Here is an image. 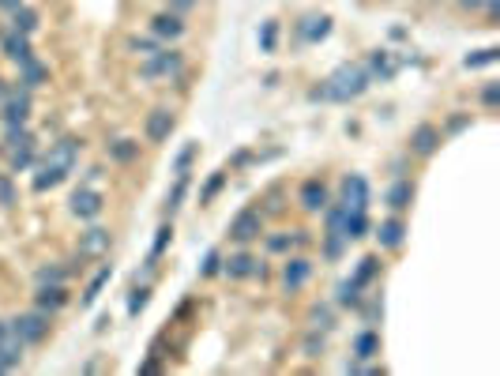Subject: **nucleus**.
Returning <instances> with one entry per match:
<instances>
[{
    "instance_id": "nucleus-1",
    "label": "nucleus",
    "mask_w": 500,
    "mask_h": 376,
    "mask_svg": "<svg viewBox=\"0 0 500 376\" xmlns=\"http://www.w3.org/2000/svg\"><path fill=\"white\" fill-rule=\"evenodd\" d=\"M368 72L365 68H357V64H342L339 72L331 75L323 87H316L312 91V98H331V102H350V98H357V94H365L368 91Z\"/></svg>"
},
{
    "instance_id": "nucleus-2",
    "label": "nucleus",
    "mask_w": 500,
    "mask_h": 376,
    "mask_svg": "<svg viewBox=\"0 0 500 376\" xmlns=\"http://www.w3.org/2000/svg\"><path fill=\"white\" fill-rule=\"evenodd\" d=\"M8 331H12L15 339H23V346H30V342H41L49 335V313H23V316H15L12 324H8Z\"/></svg>"
},
{
    "instance_id": "nucleus-3",
    "label": "nucleus",
    "mask_w": 500,
    "mask_h": 376,
    "mask_svg": "<svg viewBox=\"0 0 500 376\" xmlns=\"http://www.w3.org/2000/svg\"><path fill=\"white\" fill-rule=\"evenodd\" d=\"M259 234H264V215L256 211V207H245V211L233 215L230 223V237L237 241V245H248V241H256Z\"/></svg>"
},
{
    "instance_id": "nucleus-4",
    "label": "nucleus",
    "mask_w": 500,
    "mask_h": 376,
    "mask_svg": "<svg viewBox=\"0 0 500 376\" xmlns=\"http://www.w3.org/2000/svg\"><path fill=\"white\" fill-rule=\"evenodd\" d=\"M297 200H301V207H305L309 215H320L323 207L331 203V196H328V184H323L320 177H309V181L301 184V196H297Z\"/></svg>"
},
{
    "instance_id": "nucleus-5",
    "label": "nucleus",
    "mask_w": 500,
    "mask_h": 376,
    "mask_svg": "<svg viewBox=\"0 0 500 376\" xmlns=\"http://www.w3.org/2000/svg\"><path fill=\"white\" fill-rule=\"evenodd\" d=\"M342 207H346V211H365V207H368V181H365V177L350 173L342 181Z\"/></svg>"
},
{
    "instance_id": "nucleus-6",
    "label": "nucleus",
    "mask_w": 500,
    "mask_h": 376,
    "mask_svg": "<svg viewBox=\"0 0 500 376\" xmlns=\"http://www.w3.org/2000/svg\"><path fill=\"white\" fill-rule=\"evenodd\" d=\"M222 271L230 275V279H252V275H259V279H264V275H267L264 263H259L256 256H248V252H237V256L222 260Z\"/></svg>"
},
{
    "instance_id": "nucleus-7",
    "label": "nucleus",
    "mask_w": 500,
    "mask_h": 376,
    "mask_svg": "<svg viewBox=\"0 0 500 376\" xmlns=\"http://www.w3.org/2000/svg\"><path fill=\"white\" fill-rule=\"evenodd\" d=\"M181 72V53L158 49L150 53V61L143 64V80H158V75H177Z\"/></svg>"
},
{
    "instance_id": "nucleus-8",
    "label": "nucleus",
    "mask_w": 500,
    "mask_h": 376,
    "mask_svg": "<svg viewBox=\"0 0 500 376\" xmlns=\"http://www.w3.org/2000/svg\"><path fill=\"white\" fill-rule=\"evenodd\" d=\"M312 279V260H305V256H290L286 260V268H282V286L293 294V290H301Z\"/></svg>"
},
{
    "instance_id": "nucleus-9",
    "label": "nucleus",
    "mask_w": 500,
    "mask_h": 376,
    "mask_svg": "<svg viewBox=\"0 0 500 376\" xmlns=\"http://www.w3.org/2000/svg\"><path fill=\"white\" fill-rule=\"evenodd\" d=\"M173 125H177V117L169 109H150L147 113V143H166L173 136Z\"/></svg>"
},
{
    "instance_id": "nucleus-10",
    "label": "nucleus",
    "mask_w": 500,
    "mask_h": 376,
    "mask_svg": "<svg viewBox=\"0 0 500 376\" xmlns=\"http://www.w3.org/2000/svg\"><path fill=\"white\" fill-rule=\"evenodd\" d=\"M72 215L75 218H98L102 215V192H94V188H75L72 192Z\"/></svg>"
},
{
    "instance_id": "nucleus-11",
    "label": "nucleus",
    "mask_w": 500,
    "mask_h": 376,
    "mask_svg": "<svg viewBox=\"0 0 500 376\" xmlns=\"http://www.w3.org/2000/svg\"><path fill=\"white\" fill-rule=\"evenodd\" d=\"M34 305L41 313H57V308L68 305V290H64V282H41L38 294H34Z\"/></svg>"
},
{
    "instance_id": "nucleus-12",
    "label": "nucleus",
    "mask_w": 500,
    "mask_h": 376,
    "mask_svg": "<svg viewBox=\"0 0 500 376\" xmlns=\"http://www.w3.org/2000/svg\"><path fill=\"white\" fill-rule=\"evenodd\" d=\"M440 147V128H432V125H418L414 132H410V151L421 154V158H429L432 151Z\"/></svg>"
},
{
    "instance_id": "nucleus-13",
    "label": "nucleus",
    "mask_w": 500,
    "mask_h": 376,
    "mask_svg": "<svg viewBox=\"0 0 500 376\" xmlns=\"http://www.w3.org/2000/svg\"><path fill=\"white\" fill-rule=\"evenodd\" d=\"M376 241H380V249H399L406 241V226H403V218H387V223H380L376 226Z\"/></svg>"
},
{
    "instance_id": "nucleus-14",
    "label": "nucleus",
    "mask_w": 500,
    "mask_h": 376,
    "mask_svg": "<svg viewBox=\"0 0 500 376\" xmlns=\"http://www.w3.org/2000/svg\"><path fill=\"white\" fill-rule=\"evenodd\" d=\"M110 249V230H86L79 237V256H102V252Z\"/></svg>"
},
{
    "instance_id": "nucleus-15",
    "label": "nucleus",
    "mask_w": 500,
    "mask_h": 376,
    "mask_svg": "<svg viewBox=\"0 0 500 376\" xmlns=\"http://www.w3.org/2000/svg\"><path fill=\"white\" fill-rule=\"evenodd\" d=\"M410 200H414V184L399 177V181L387 188V207H391V211H395V215H403L406 207H410Z\"/></svg>"
},
{
    "instance_id": "nucleus-16",
    "label": "nucleus",
    "mask_w": 500,
    "mask_h": 376,
    "mask_svg": "<svg viewBox=\"0 0 500 376\" xmlns=\"http://www.w3.org/2000/svg\"><path fill=\"white\" fill-rule=\"evenodd\" d=\"M27 113H30V94H12V102H4V125H27Z\"/></svg>"
},
{
    "instance_id": "nucleus-17",
    "label": "nucleus",
    "mask_w": 500,
    "mask_h": 376,
    "mask_svg": "<svg viewBox=\"0 0 500 376\" xmlns=\"http://www.w3.org/2000/svg\"><path fill=\"white\" fill-rule=\"evenodd\" d=\"M150 30H155L158 38H181L184 35V23H181V15H173V12H162V15H155L150 19Z\"/></svg>"
},
{
    "instance_id": "nucleus-18",
    "label": "nucleus",
    "mask_w": 500,
    "mask_h": 376,
    "mask_svg": "<svg viewBox=\"0 0 500 376\" xmlns=\"http://www.w3.org/2000/svg\"><path fill=\"white\" fill-rule=\"evenodd\" d=\"M331 35V19L328 15H305V23H301V38L305 42H323Z\"/></svg>"
},
{
    "instance_id": "nucleus-19",
    "label": "nucleus",
    "mask_w": 500,
    "mask_h": 376,
    "mask_svg": "<svg viewBox=\"0 0 500 376\" xmlns=\"http://www.w3.org/2000/svg\"><path fill=\"white\" fill-rule=\"evenodd\" d=\"M4 53L8 57H12L15 64H27L30 57H34V53H30V42H27V35H4Z\"/></svg>"
},
{
    "instance_id": "nucleus-20",
    "label": "nucleus",
    "mask_w": 500,
    "mask_h": 376,
    "mask_svg": "<svg viewBox=\"0 0 500 376\" xmlns=\"http://www.w3.org/2000/svg\"><path fill=\"white\" fill-rule=\"evenodd\" d=\"M75 154H79V143H75V139H60L49 162H53V165H60L64 173H72V165H75Z\"/></svg>"
},
{
    "instance_id": "nucleus-21",
    "label": "nucleus",
    "mask_w": 500,
    "mask_h": 376,
    "mask_svg": "<svg viewBox=\"0 0 500 376\" xmlns=\"http://www.w3.org/2000/svg\"><path fill=\"white\" fill-rule=\"evenodd\" d=\"M376 353H380V335L376 331H361V335L354 339V358L368 361V358H376Z\"/></svg>"
},
{
    "instance_id": "nucleus-22",
    "label": "nucleus",
    "mask_w": 500,
    "mask_h": 376,
    "mask_svg": "<svg viewBox=\"0 0 500 376\" xmlns=\"http://www.w3.org/2000/svg\"><path fill=\"white\" fill-rule=\"evenodd\" d=\"M113 279V268L110 263H105V268H98V275L91 279V286H86V294H83V308H91L98 297H102V290H105V282Z\"/></svg>"
},
{
    "instance_id": "nucleus-23",
    "label": "nucleus",
    "mask_w": 500,
    "mask_h": 376,
    "mask_svg": "<svg viewBox=\"0 0 500 376\" xmlns=\"http://www.w3.org/2000/svg\"><path fill=\"white\" fill-rule=\"evenodd\" d=\"M12 30H15V35H34V30H38V12H34V8L19 4L12 12Z\"/></svg>"
},
{
    "instance_id": "nucleus-24",
    "label": "nucleus",
    "mask_w": 500,
    "mask_h": 376,
    "mask_svg": "<svg viewBox=\"0 0 500 376\" xmlns=\"http://www.w3.org/2000/svg\"><path fill=\"white\" fill-rule=\"evenodd\" d=\"M64 177H68V173H64L60 170V165H46V170H41L38 177H34V181H30V188H34V192H49V188H57L60 181H64Z\"/></svg>"
},
{
    "instance_id": "nucleus-25",
    "label": "nucleus",
    "mask_w": 500,
    "mask_h": 376,
    "mask_svg": "<svg viewBox=\"0 0 500 376\" xmlns=\"http://www.w3.org/2000/svg\"><path fill=\"white\" fill-rule=\"evenodd\" d=\"M342 234H346V241H361V237L368 234V218H365V211H346Z\"/></svg>"
},
{
    "instance_id": "nucleus-26",
    "label": "nucleus",
    "mask_w": 500,
    "mask_h": 376,
    "mask_svg": "<svg viewBox=\"0 0 500 376\" xmlns=\"http://www.w3.org/2000/svg\"><path fill=\"white\" fill-rule=\"evenodd\" d=\"M110 158L113 162H136L139 158V143L136 139H117V143H110Z\"/></svg>"
},
{
    "instance_id": "nucleus-27",
    "label": "nucleus",
    "mask_w": 500,
    "mask_h": 376,
    "mask_svg": "<svg viewBox=\"0 0 500 376\" xmlns=\"http://www.w3.org/2000/svg\"><path fill=\"white\" fill-rule=\"evenodd\" d=\"M19 68H23V87H27V91H30V87H41V83H46V64H38L34 57H30L27 64H19Z\"/></svg>"
},
{
    "instance_id": "nucleus-28",
    "label": "nucleus",
    "mask_w": 500,
    "mask_h": 376,
    "mask_svg": "<svg viewBox=\"0 0 500 376\" xmlns=\"http://www.w3.org/2000/svg\"><path fill=\"white\" fill-rule=\"evenodd\" d=\"M342 308H357V301H361V282L357 279H346L342 286H339V297H335Z\"/></svg>"
},
{
    "instance_id": "nucleus-29",
    "label": "nucleus",
    "mask_w": 500,
    "mask_h": 376,
    "mask_svg": "<svg viewBox=\"0 0 500 376\" xmlns=\"http://www.w3.org/2000/svg\"><path fill=\"white\" fill-rule=\"evenodd\" d=\"M380 275V260L376 256H365V260H357V271H354V279L361 282V286H368Z\"/></svg>"
},
{
    "instance_id": "nucleus-30",
    "label": "nucleus",
    "mask_w": 500,
    "mask_h": 376,
    "mask_svg": "<svg viewBox=\"0 0 500 376\" xmlns=\"http://www.w3.org/2000/svg\"><path fill=\"white\" fill-rule=\"evenodd\" d=\"M373 75H380V80H391V75H395V68L387 64L384 53H373V57H368V80H373Z\"/></svg>"
},
{
    "instance_id": "nucleus-31",
    "label": "nucleus",
    "mask_w": 500,
    "mask_h": 376,
    "mask_svg": "<svg viewBox=\"0 0 500 376\" xmlns=\"http://www.w3.org/2000/svg\"><path fill=\"white\" fill-rule=\"evenodd\" d=\"M169 241H173V230H169V226H162V230H158V237H155V249H150V260H147V271H150V268H155V260H158V256H162V252H166V249H169Z\"/></svg>"
},
{
    "instance_id": "nucleus-32",
    "label": "nucleus",
    "mask_w": 500,
    "mask_h": 376,
    "mask_svg": "<svg viewBox=\"0 0 500 376\" xmlns=\"http://www.w3.org/2000/svg\"><path fill=\"white\" fill-rule=\"evenodd\" d=\"M496 57H500V49L489 46V49H482V53H474V57H466L463 64H466V68H485V64H496Z\"/></svg>"
},
{
    "instance_id": "nucleus-33",
    "label": "nucleus",
    "mask_w": 500,
    "mask_h": 376,
    "mask_svg": "<svg viewBox=\"0 0 500 376\" xmlns=\"http://www.w3.org/2000/svg\"><path fill=\"white\" fill-rule=\"evenodd\" d=\"M150 301V290L147 286H139V290H132V297H128V316H139Z\"/></svg>"
},
{
    "instance_id": "nucleus-34",
    "label": "nucleus",
    "mask_w": 500,
    "mask_h": 376,
    "mask_svg": "<svg viewBox=\"0 0 500 376\" xmlns=\"http://www.w3.org/2000/svg\"><path fill=\"white\" fill-rule=\"evenodd\" d=\"M222 184H226V173H211V181L203 184V192H200V203H211L214 196L222 192Z\"/></svg>"
},
{
    "instance_id": "nucleus-35",
    "label": "nucleus",
    "mask_w": 500,
    "mask_h": 376,
    "mask_svg": "<svg viewBox=\"0 0 500 376\" xmlns=\"http://www.w3.org/2000/svg\"><path fill=\"white\" fill-rule=\"evenodd\" d=\"M184 188H188V173H177V184H173V192H169V200H166L169 215L181 207V200H184Z\"/></svg>"
},
{
    "instance_id": "nucleus-36",
    "label": "nucleus",
    "mask_w": 500,
    "mask_h": 376,
    "mask_svg": "<svg viewBox=\"0 0 500 376\" xmlns=\"http://www.w3.org/2000/svg\"><path fill=\"white\" fill-rule=\"evenodd\" d=\"M34 279H38V286L41 282H64V279H68V268H53V263H49V268H38Z\"/></svg>"
},
{
    "instance_id": "nucleus-37",
    "label": "nucleus",
    "mask_w": 500,
    "mask_h": 376,
    "mask_svg": "<svg viewBox=\"0 0 500 376\" xmlns=\"http://www.w3.org/2000/svg\"><path fill=\"white\" fill-rule=\"evenodd\" d=\"M293 249V234H271L267 237V252H290Z\"/></svg>"
},
{
    "instance_id": "nucleus-38",
    "label": "nucleus",
    "mask_w": 500,
    "mask_h": 376,
    "mask_svg": "<svg viewBox=\"0 0 500 376\" xmlns=\"http://www.w3.org/2000/svg\"><path fill=\"white\" fill-rule=\"evenodd\" d=\"M30 158H34V147H19V151H12V170H15V173L27 170Z\"/></svg>"
},
{
    "instance_id": "nucleus-39",
    "label": "nucleus",
    "mask_w": 500,
    "mask_h": 376,
    "mask_svg": "<svg viewBox=\"0 0 500 376\" xmlns=\"http://www.w3.org/2000/svg\"><path fill=\"white\" fill-rule=\"evenodd\" d=\"M219 271H222V256H219V252H207V260H203L200 275H203V279H211V275H219Z\"/></svg>"
},
{
    "instance_id": "nucleus-40",
    "label": "nucleus",
    "mask_w": 500,
    "mask_h": 376,
    "mask_svg": "<svg viewBox=\"0 0 500 376\" xmlns=\"http://www.w3.org/2000/svg\"><path fill=\"white\" fill-rule=\"evenodd\" d=\"M275 35H278V27L275 23H264V35H259V49H264V53L275 49Z\"/></svg>"
},
{
    "instance_id": "nucleus-41",
    "label": "nucleus",
    "mask_w": 500,
    "mask_h": 376,
    "mask_svg": "<svg viewBox=\"0 0 500 376\" xmlns=\"http://www.w3.org/2000/svg\"><path fill=\"white\" fill-rule=\"evenodd\" d=\"M320 353H323V335L312 331V335L305 339V358H320Z\"/></svg>"
},
{
    "instance_id": "nucleus-42",
    "label": "nucleus",
    "mask_w": 500,
    "mask_h": 376,
    "mask_svg": "<svg viewBox=\"0 0 500 376\" xmlns=\"http://www.w3.org/2000/svg\"><path fill=\"white\" fill-rule=\"evenodd\" d=\"M0 203H4V207L15 203V188H12V181H8V177H0Z\"/></svg>"
},
{
    "instance_id": "nucleus-43",
    "label": "nucleus",
    "mask_w": 500,
    "mask_h": 376,
    "mask_svg": "<svg viewBox=\"0 0 500 376\" xmlns=\"http://www.w3.org/2000/svg\"><path fill=\"white\" fill-rule=\"evenodd\" d=\"M195 158V143H188L181 154H177V173H188V162Z\"/></svg>"
},
{
    "instance_id": "nucleus-44",
    "label": "nucleus",
    "mask_w": 500,
    "mask_h": 376,
    "mask_svg": "<svg viewBox=\"0 0 500 376\" xmlns=\"http://www.w3.org/2000/svg\"><path fill=\"white\" fill-rule=\"evenodd\" d=\"M482 102H485L489 109L500 102V83H489V87H485V91H482Z\"/></svg>"
},
{
    "instance_id": "nucleus-45",
    "label": "nucleus",
    "mask_w": 500,
    "mask_h": 376,
    "mask_svg": "<svg viewBox=\"0 0 500 376\" xmlns=\"http://www.w3.org/2000/svg\"><path fill=\"white\" fill-rule=\"evenodd\" d=\"M312 324H316V331L331 327V313H328V308H312Z\"/></svg>"
},
{
    "instance_id": "nucleus-46",
    "label": "nucleus",
    "mask_w": 500,
    "mask_h": 376,
    "mask_svg": "<svg viewBox=\"0 0 500 376\" xmlns=\"http://www.w3.org/2000/svg\"><path fill=\"white\" fill-rule=\"evenodd\" d=\"M466 125H470V117H466V113H459V117H451V120H448V132H463Z\"/></svg>"
},
{
    "instance_id": "nucleus-47",
    "label": "nucleus",
    "mask_w": 500,
    "mask_h": 376,
    "mask_svg": "<svg viewBox=\"0 0 500 376\" xmlns=\"http://www.w3.org/2000/svg\"><path fill=\"white\" fill-rule=\"evenodd\" d=\"M195 4H200V0H169V8H173V12H192Z\"/></svg>"
},
{
    "instance_id": "nucleus-48",
    "label": "nucleus",
    "mask_w": 500,
    "mask_h": 376,
    "mask_svg": "<svg viewBox=\"0 0 500 376\" xmlns=\"http://www.w3.org/2000/svg\"><path fill=\"white\" fill-rule=\"evenodd\" d=\"M482 8H485V12H489V19H496V12H500V0H485V4H482Z\"/></svg>"
},
{
    "instance_id": "nucleus-49",
    "label": "nucleus",
    "mask_w": 500,
    "mask_h": 376,
    "mask_svg": "<svg viewBox=\"0 0 500 376\" xmlns=\"http://www.w3.org/2000/svg\"><path fill=\"white\" fill-rule=\"evenodd\" d=\"M459 4H463V8H470V12H477V8L485 4V0H459Z\"/></svg>"
},
{
    "instance_id": "nucleus-50",
    "label": "nucleus",
    "mask_w": 500,
    "mask_h": 376,
    "mask_svg": "<svg viewBox=\"0 0 500 376\" xmlns=\"http://www.w3.org/2000/svg\"><path fill=\"white\" fill-rule=\"evenodd\" d=\"M19 4H23V0H0V8H8V12H15Z\"/></svg>"
},
{
    "instance_id": "nucleus-51",
    "label": "nucleus",
    "mask_w": 500,
    "mask_h": 376,
    "mask_svg": "<svg viewBox=\"0 0 500 376\" xmlns=\"http://www.w3.org/2000/svg\"><path fill=\"white\" fill-rule=\"evenodd\" d=\"M8 339V324H0V342H4Z\"/></svg>"
},
{
    "instance_id": "nucleus-52",
    "label": "nucleus",
    "mask_w": 500,
    "mask_h": 376,
    "mask_svg": "<svg viewBox=\"0 0 500 376\" xmlns=\"http://www.w3.org/2000/svg\"><path fill=\"white\" fill-rule=\"evenodd\" d=\"M0 98H4V80H0Z\"/></svg>"
},
{
    "instance_id": "nucleus-53",
    "label": "nucleus",
    "mask_w": 500,
    "mask_h": 376,
    "mask_svg": "<svg viewBox=\"0 0 500 376\" xmlns=\"http://www.w3.org/2000/svg\"><path fill=\"white\" fill-rule=\"evenodd\" d=\"M0 372H8V369H4V361H0Z\"/></svg>"
}]
</instances>
